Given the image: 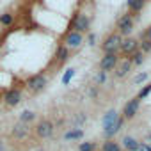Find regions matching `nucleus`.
Here are the masks:
<instances>
[{"mask_svg":"<svg viewBox=\"0 0 151 151\" xmlns=\"http://www.w3.org/2000/svg\"><path fill=\"white\" fill-rule=\"evenodd\" d=\"M25 86H27L32 93H39V91H43V89L46 87V77H45L43 73L32 75V77H29V78H27Z\"/></svg>","mask_w":151,"mask_h":151,"instance_id":"obj_1","label":"nucleus"},{"mask_svg":"<svg viewBox=\"0 0 151 151\" xmlns=\"http://www.w3.org/2000/svg\"><path fill=\"white\" fill-rule=\"evenodd\" d=\"M119 46H121V36L119 34H110L105 43H103V52L105 53H117L119 52Z\"/></svg>","mask_w":151,"mask_h":151,"instance_id":"obj_2","label":"nucleus"},{"mask_svg":"<svg viewBox=\"0 0 151 151\" xmlns=\"http://www.w3.org/2000/svg\"><path fill=\"white\" fill-rule=\"evenodd\" d=\"M36 135L39 137V139H48V137H52V133H53V123L52 121H48V119H41L37 124H36Z\"/></svg>","mask_w":151,"mask_h":151,"instance_id":"obj_3","label":"nucleus"},{"mask_svg":"<svg viewBox=\"0 0 151 151\" xmlns=\"http://www.w3.org/2000/svg\"><path fill=\"white\" fill-rule=\"evenodd\" d=\"M22 101V91L16 89V87H11L4 93V103L7 107H16L18 103Z\"/></svg>","mask_w":151,"mask_h":151,"instance_id":"obj_4","label":"nucleus"},{"mask_svg":"<svg viewBox=\"0 0 151 151\" xmlns=\"http://www.w3.org/2000/svg\"><path fill=\"white\" fill-rule=\"evenodd\" d=\"M84 43V36L77 30H69L66 34V39H64V46L68 48H78L80 45Z\"/></svg>","mask_w":151,"mask_h":151,"instance_id":"obj_5","label":"nucleus"},{"mask_svg":"<svg viewBox=\"0 0 151 151\" xmlns=\"http://www.w3.org/2000/svg\"><path fill=\"white\" fill-rule=\"evenodd\" d=\"M89 25H91V22H89V18L86 16V14H77L75 16V20H73V30H77V32H87L89 30Z\"/></svg>","mask_w":151,"mask_h":151,"instance_id":"obj_6","label":"nucleus"},{"mask_svg":"<svg viewBox=\"0 0 151 151\" xmlns=\"http://www.w3.org/2000/svg\"><path fill=\"white\" fill-rule=\"evenodd\" d=\"M116 64H117V53H105L103 59L100 60L101 71H110L116 68Z\"/></svg>","mask_w":151,"mask_h":151,"instance_id":"obj_7","label":"nucleus"},{"mask_svg":"<svg viewBox=\"0 0 151 151\" xmlns=\"http://www.w3.org/2000/svg\"><path fill=\"white\" fill-rule=\"evenodd\" d=\"M137 46H139V41L133 39V37H126V39H121V46L119 50L126 55H132L133 52H137Z\"/></svg>","mask_w":151,"mask_h":151,"instance_id":"obj_8","label":"nucleus"},{"mask_svg":"<svg viewBox=\"0 0 151 151\" xmlns=\"http://www.w3.org/2000/svg\"><path fill=\"white\" fill-rule=\"evenodd\" d=\"M29 132H30V128H29V124H25V123H16L14 126H13V137L14 139H18V140H23V139H27L29 137Z\"/></svg>","mask_w":151,"mask_h":151,"instance_id":"obj_9","label":"nucleus"},{"mask_svg":"<svg viewBox=\"0 0 151 151\" xmlns=\"http://www.w3.org/2000/svg\"><path fill=\"white\" fill-rule=\"evenodd\" d=\"M117 29H119L121 34H126V36H128V34L133 30V20H132V16L126 14V16L119 18V20H117Z\"/></svg>","mask_w":151,"mask_h":151,"instance_id":"obj_10","label":"nucleus"},{"mask_svg":"<svg viewBox=\"0 0 151 151\" xmlns=\"http://www.w3.org/2000/svg\"><path fill=\"white\" fill-rule=\"evenodd\" d=\"M139 103H140V100H139V98L130 100V101L124 105V109H123V116H124L126 119L135 117V114H137V110H139Z\"/></svg>","mask_w":151,"mask_h":151,"instance_id":"obj_11","label":"nucleus"},{"mask_svg":"<svg viewBox=\"0 0 151 151\" xmlns=\"http://www.w3.org/2000/svg\"><path fill=\"white\" fill-rule=\"evenodd\" d=\"M130 68H132V60H130V57H128V59H124L121 64H116V77L123 78L124 75L130 71Z\"/></svg>","mask_w":151,"mask_h":151,"instance_id":"obj_12","label":"nucleus"},{"mask_svg":"<svg viewBox=\"0 0 151 151\" xmlns=\"http://www.w3.org/2000/svg\"><path fill=\"white\" fill-rule=\"evenodd\" d=\"M119 119V114L116 112V110H109L105 116H103V119H101V124H103V130H107L110 124H114L116 121Z\"/></svg>","mask_w":151,"mask_h":151,"instance_id":"obj_13","label":"nucleus"},{"mask_svg":"<svg viewBox=\"0 0 151 151\" xmlns=\"http://www.w3.org/2000/svg\"><path fill=\"white\" fill-rule=\"evenodd\" d=\"M123 123H124V121H123V117H119V119H117V121H116L114 124H110V126H109L107 130H103V133H105V137H109V139H110V137H114V135H116V133H117V132L121 130V126H123Z\"/></svg>","mask_w":151,"mask_h":151,"instance_id":"obj_14","label":"nucleus"},{"mask_svg":"<svg viewBox=\"0 0 151 151\" xmlns=\"http://www.w3.org/2000/svg\"><path fill=\"white\" fill-rule=\"evenodd\" d=\"M144 4H146V0H126V6H128V9H130L132 13H139V11H142Z\"/></svg>","mask_w":151,"mask_h":151,"instance_id":"obj_15","label":"nucleus"},{"mask_svg":"<svg viewBox=\"0 0 151 151\" xmlns=\"http://www.w3.org/2000/svg\"><path fill=\"white\" fill-rule=\"evenodd\" d=\"M123 146H124L128 151H139V146H140V144H139L133 137H128V135H126V137L123 139Z\"/></svg>","mask_w":151,"mask_h":151,"instance_id":"obj_16","label":"nucleus"},{"mask_svg":"<svg viewBox=\"0 0 151 151\" xmlns=\"http://www.w3.org/2000/svg\"><path fill=\"white\" fill-rule=\"evenodd\" d=\"M55 57H57V60H59V62H66V60H68V57H69V48H68V46H64V45H60V46L57 48Z\"/></svg>","mask_w":151,"mask_h":151,"instance_id":"obj_17","label":"nucleus"},{"mask_svg":"<svg viewBox=\"0 0 151 151\" xmlns=\"http://www.w3.org/2000/svg\"><path fill=\"white\" fill-rule=\"evenodd\" d=\"M36 119V112L34 110H23L22 114H20V123H25V124H29V123H32Z\"/></svg>","mask_w":151,"mask_h":151,"instance_id":"obj_18","label":"nucleus"},{"mask_svg":"<svg viewBox=\"0 0 151 151\" xmlns=\"http://www.w3.org/2000/svg\"><path fill=\"white\" fill-rule=\"evenodd\" d=\"M84 137V132L82 130H69V132H66L64 133V139L66 140H78V139H82Z\"/></svg>","mask_w":151,"mask_h":151,"instance_id":"obj_19","label":"nucleus"},{"mask_svg":"<svg viewBox=\"0 0 151 151\" xmlns=\"http://www.w3.org/2000/svg\"><path fill=\"white\" fill-rule=\"evenodd\" d=\"M13 22H14V14L13 13H2L0 14V25H4V27H9V25H13Z\"/></svg>","mask_w":151,"mask_h":151,"instance_id":"obj_20","label":"nucleus"},{"mask_svg":"<svg viewBox=\"0 0 151 151\" xmlns=\"http://www.w3.org/2000/svg\"><path fill=\"white\" fill-rule=\"evenodd\" d=\"M101 151H121V146H119L117 142H114V140H109V142L103 144Z\"/></svg>","mask_w":151,"mask_h":151,"instance_id":"obj_21","label":"nucleus"},{"mask_svg":"<svg viewBox=\"0 0 151 151\" xmlns=\"http://www.w3.org/2000/svg\"><path fill=\"white\" fill-rule=\"evenodd\" d=\"M75 77V69L73 68H69V69H66V73H64V77H62V84L64 86H68L69 84V80Z\"/></svg>","mask_w":151,"mask_h":151,"instance_id":"obj_22","label":"nucleus"},{"mask_svg":"<svg viewBox=\"0 0 151 151\" xmlns=\"http://www.w3.org/2000/svg\"><path fill=\"white\" fill-rule=\"evenodd\" d=\"M132 55H133V57L130 59V60H132V64H140V62H142V59H144V53H142V52H133Z\"/></svg>","mask_w":151,"mask_h":151,"instance_id":"obj_23","label":"nucleus"},{"mask_svg":"<svg viewBox=\"0 0 151 151\" xmlns=\"http://www.w3.org/2000/svg\"><path fill=\"white\" fill-rule=\"evenodd\" d=\"M149 93H151V84L144 86V87H142V89L139 91V96H137V98H139V100H144V98H146V96H147Z\"/></svg>","mask_w":151,"mask_h":151,"instance_id":"obj_24","label":"nucleus"},{"mask_svg":"<svg viewBox=\"0 0 151 151\" xmlns=\"http://www.w3.org/2000/svg\"><path fill=\"white\" fill-rule=\"evenodd\" d=\"M78 151H94V144L93 142H82L78 146Z\"/></svg>","mask_w":151,"mask_h":151,"instance_id":"obj_25","label":"nucleus"},{"mask_svg":"<svg viewBox=\"0 0 151 151\" xmlns=\"http://www.w3.org/2000/svg\"><path fill=\"white\" fill-rule=\"evenodd\" d=\"M149 50H151V39H144V41L140 43V52L146 53V52H149Z\"/></svg>","mask_w":151,"mask_h":151,"instance_id":"obj_26","label":"nucleus"},{"mask_svg":"<svg viewBox=\"0 0 151 151\" xmlns=\"http://www.w3.org/2000/svg\"><path fill=\"white\" fill-rule=\"evenodd\" d=\"M146 80H147V73H139L137 77L133 78L135 84H142V82H146Z\"/></svg>","mask_w":151,"mask_h":151,"instance_id":"obj_27","label":"nucleus"},{"mask_svg":"<svg viewBox=\"0 0 151 151\" xmlns=\"http://www.w3.org/2000/svg\"><path fill=\"white\" fill-rule=\"evenodd\" d=\"M96 80H98L100 84H103V82H105V71H100V73H98V77H96Z\"/></svg>","mask_w":151,"mask_h":151,"instance_id":"obj_28","label":"nucleus"},{"mask_svg":"<svg viewBox=\"0 0 151 151\" xmlns=\"http://www.w3.org/2000/svg\"><path fill=\"white\" fill-rule=\"evenodd\" d=\"M139 151H151V146H147V144H142V146H139Z\"/></svg>","mask_w":151,"mask_h":151,"instance_id":"obj_29","label":"nucleus"},{"mask_svg":"<svg viewBox=\"0 0 151 151\" xmlns=\"http://www.w3.org/2000/svg\"><path fill=\"white\" fill-rule=\"evenodd\" d=\"M94 41H96V36L91 34V36H89V45H94Z\"/></svg>","mask_w":151,"mask_h":151,"instance_id":"obj_30","label":"nucleus"},{"mask_svg":"<svg viewBox=\"0 0 151 151\" xmlns=\"http://www.w3.org/2000/svg\"><path fill=\"white\" fill-rule=\"evenodd\" d=\"M0 151H6V144H4V140H0Z\"/></svg>","mask_w":151,"mask_h":151,"instance_id":"obj_31","label":"nucleus"},{"mask_svg":"<svg viewBox=\"0 0 151 151\" xmlns=\"http://www.w3.org/2000/svg\"><path fill=\"white\" fill-rule=\"evenodd\" d=\"M147 39H151V27L147 29Z\"/></svg>","mask_w":151,"mask_h":151,"instance_id":"obj_32","label":"nucleus"},{"mask_svg":"<svg viewBox=\"0 0 151 151\" xmlns=\"http://www.w3.org/2000/svg\"><path fill=\"white\" fill-rule=\"evenodd\" d=\"M80 2H86V0H80Z\"/></svg>","mask_w":151,"mask_h":151,"instance_id":"obj_33","label":"nucleus"}]
</instances>
